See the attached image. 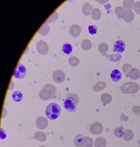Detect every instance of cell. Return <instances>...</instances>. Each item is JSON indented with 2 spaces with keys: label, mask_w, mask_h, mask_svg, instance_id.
<instances>
[{
  "label": "cell",
  "mask_w": 140,
  "mask_h": 147,
  "mask_svg": "<svg viewBox=\"0 0 140 147\" xmlns=\"http://www.w3.org/2000/svg\"><path fill=\"white\" fill-rule=\"evenodd\" d=\"M78 95L72 92H68L65 96L64 107L67 111L73 113L77 110V106L79 104Z\"/></svg>",
  "instance_id": "6da1fadb"
},
{
  "label": "cell",
  "mask_w": 140,
  "mask_h": 147,
  "mask_svg": "<svg viewBox=\"0 0 140 147\" xmlns=\"http://www.w3.org/2000/svg\"><path fill=\"white\" fill-rule=\"evenodd\" d=\"M45 113L47 117L50 120H55L60 116L61 108L57 104L52 102L47 106Z\"/></svg>",
  "instance_id": "7a4b0ae2"
},
{
  "label": "cell",
  "mask_w": 140,
  "mask_h": 147,
  "mask_svg": "<svg viewBox=\"0 0 140 147\" xmlns=\"http://www.w3.org/2000/svg\"><path fill=\"white\" fill-rule=\"evenodd\" d=\"M56 92L57 89L55 86L51 84H47L40 91L39 96L43 100H48L55 96Z\"/></svg>",
  "instance_id": "3957f363"
},
{
  "label": "cell",
  "mask_w": 140,
  "mask_h": 147,
  "mask_svg": "<svg viewBox=\"0 0 140 147\" xmlns=\"http://www.w3.org/2000/svg\"><path fill=\"white\" fill-rule=\"evenodd\" d=\"M139 89L140 87L137 83L133 82L125 83L120 87L121 92L124 94H135L138 92Z\"/></svg>",
  "instance_id": "277c9868"
},
{
  "label": "cell",
  "mask_w": 140,
  "mask_h": 147,
  "mask_svg": "<svg viewBox=\"0 0 140 147\" xmlns=\"http://www.w3.org/2000/svg\"><path fill=\"white\" fill-rule=\"evenodd\" d=\"M27 73V69L24 65L21 63L18 64L16 68L14 73L13 74V77L18 80H21L24 78Z\"/></svg>",
  "instance_id": "5b68a950"
},
{
  "label": "cell",
  "mask_w": 140,
  "mask_h": 147,
  "mask_svg": "<svg viewBox=\"0 0 140 147\" xmlns=\"http://www.w3.org/2000/svg\"><path fill=\"white\" fill-rule=\"evenodd\" d=\"M52 79L55 83L61 84L66 79V75L63 71L56 70L52 74Z\"/></svg>",
  "instance_id": "8992f818"
},
{
  "label": "cell",
  "mask_w": 140,
  "mask_h": 147,
  "mask_svg": "<svg viewBox=\"0 0 140 147\" xmlns=\"http://www.w3.org/2000/svg\"><path fill=\"white\" fill-rule=\"evenodd\" d=\"M103 125L101 123L98 122L92 123L89 128V130L90 132L95 135H100L103 131Z\"/></svg>",
  "instance_id": "52a82bcc"
},
{
  "label": "cell",
  "mask_w": 140,
  "mask_h": 147,
  "mask_svg": "<svg viewBox=\"0 0 140 147\" xmlns=\"http://www.w3.org/2000/svg\"><path fill=\"white\" fill-rule=\"evenodd\" d=\"M36 49L37 51L42 55H46L48 52V45L46 42L43 40H40L37 43Z\"/></svg>",
  "instance_id": "ba28073f"
},
{
  "label": "cell",
  "mask_w": 140,
  "mask_h": 147,
  "mask_svg": "<svg viewBox=\"0 0 140 147\" xmlns=\"http://www.w3.org/2000/svg\"><path fill=\"white\" fill-rule=\"evenodd\" d=\"M37 127L40 130H44L47 128L48 126V121L46 118L44 117H40L36 120Z\"/></svg>",
  "instance_id": "9c48e42d"
},
{
  "label": "cell",
  "mask_w": 140,
  "mask_h": 147,
  "mask_svg": "<svg viewBox=\"0 0 140 147\" xmlns=\"http://www.w3.org/2000/svg\"><path fill=\"white\" fill-rule=\"evenodd\" d=\"M125 43L122 40H118L116 42L114 47L113 51L118 53H121L125 51Z\"/></svg>",
  "instance_id": "30bf717a"
},
{
  "label": "cell",
  "mask_w": 140,
  "mask_h": 147,
  "mask_svg": "<svg viewBox=\"0 0 140 147\" xmlns=\"http://www.w3.org/2000/svg\"><path fill=\"white\" fill-rule=\"evenodd\" d=\"M82 29L81 26L78 24H73L69 28V32L72 36L73 37H77L81 33Z\"/></svg>",
  "instance_id": "8fae6325"
},
{
  "label": "cell",
  "mask_w": 140,
  "mask_h": 147,
  "mask_svg": "<svg viewBox=\"0 0 140 147\" xmlns=\"http://www.w3.org/2000/svg\"><path fill=\"white\" fill-rule=\"evenodd\" d=\"M110 77L114 82H118L122 78V74L118 69H114L110 74Z\"/></svg>",
  "instance_id": "7c38bea8"
},
{
  "label": "cell",
  "mask_w": 140,
  "mask_h": 147,
  "mask_svg": "<svg viewBox=\"0 0 140 147\" xmlns=\"http://www.w3.org/2000/svg\"><path fill=\"white\" fill-rule=\"evenodd\" d=\"M93 10V7L88 2H86L82 7V12L86 16L92 15Z\"/></svg>",
  "instance_id": "4fadbf2b"
},
{
  "label": "cell",
  "mask_w": 140,
  "mask_h": 147,
  "mask_svg": "<svg viewBox=\"0 0 140 147\" xmlns=\"http://www.w3.org/2000/svg\"><path fill=\"white\" fill-rule=\"evenodd\" d=\"M129 77L132 80H136L140 77V71L136 68L131 69L129 73Z\"/></svg>",
  "instance_id": "5bb4252c"
},
{
  "label": "cell",
  "mask_w": 140,
  "mask_h": 147,
  "mask_svg": "<svg viewBox=\"0 0 140 147\" xmlns=\"http://www.w3.org/2000/svg\"><path fill=\"white\" fill-rule=\"evenodd\" d=\"M107 144V140L104 137H99L94 141V146L96 147H106Z\"/></svg>",
  "instance_id": "9a60e30c"
},
{
  "label": "cell",
  "mask_w": 140,
  "mask_h": 147,
  "mask_svg": "<svg viewBox=\"0 0 140 147\" xmlns=\"http://www.w3.org/2000/svg\"><path fill=\"white\" fill-rule=\"evenodd\" d=\"M134 18V14L132 10H127L125 11V15L123 16V19L125 21L127 22H131L133 20Z\"/></svg>",
  "instance_id": "2e32d148"
},
{
  "label": "cell",
  "mask_w": 140,
  "mask_h": 147,
  "mask_svg": "<svg viewBox=\"0 0 140 147\" xmlns=\"http://www.w3.org/2000/svg\"><path fill=\"white\" fill-rule=\"evenodd\" d=\"M84 136L82 135L79 134L75 137L74 139V144L77 147H82L83 146V142Z\"/></svg>",
  "instance_id": "e0dca14e"
},
{
  "label": "cell",
  "mask_w": 140,
  "mask_h": 147,
  "mask_svg": "<svg viewBox=\"0 0 140 147\" xmlns=\"http://www.w3.org/2000/svg\"><path fill=\"white\" fill-rule=\"evenodd\" d=\"M13 100L16 102H19L23 100V95L21 92L16 91L13 92L12 95Z\"/></svg>",
  "instance_id": "ac0fdd59"
},
{
  "label": "cell",
  "mask_w": 140,
  "mask_h": 147,
  "mask_svg": "<svg viewBox=\"0 0 140 147\" xmlns=\"http://www.w3.org/2000/svg\"><path fill=\"white\" fill-rule=\"evenodd\" d=\"M134 137V133L130 129H125V134L123 137V140L126 141H130L132 140Z\"/></svg>",
  "instance_id": "d6986e66"
},
{
  "label": "cell",
  "mask_w": 140,
  "mask_h": 147,
  "mask_svg": "<svg viewBox=\"0 0 140 147\" xmlns=\"http://www.w3.org/2000/svg\"><path fill=\"white\" fill-rule=\"evenodd\" d=\"M106 83H104V82H99L94 86L92 89L94 92H100L101 90H104L106 87Z\"/></svg>",
  "instance_id": "ffe728a7"
},
{
  "label": "cell",
  "mask_w": 140,
  "mask_h": 147,
  "mask_svg": "<svg viewBox=\"0 0 140 147\" xmlns=\"http://www.w3.org/2000/svg\"><path fill=\"white\" fill-rule=\"evenodd\" d=\"M101 100L104 104H109L112 101V97L109 94H104L101 95Z\"/></svg>",
  "instance_id": "44dd1931"
},
{
  "label": "cell",
  "mask_w": 140,
  "mask_h": 147,
  "mask_svg": "<svg viewBox=\"0 0 140 147\" xmlns=\"http://www.w3.org/2000/svg\"><path fill=\"white\" fill-rule=\"evenodd\" d=\"M34 138L41 142H45L47 140V136L43 132L38 131L35 134Z\"/></svg>",
  "instance_id": "7402d4cb"
},
{
  "label": "cell",
  "mask_w": 140,
  "mask_h": 147,
  "mask_svg": "<svg viewBox=\"0 0 140 147\" xmlns=\"http://www.w3.org/2000/svg\"><path fill=\"white\" fill-rule=\"evenodd\" d=\"M114 134L116 138L121 139L123 137L125 134V129L122 127H118L114 130Z\"/></svg>",
  "instance_id": "603a6c76"
},
{
  "label": "cell",
  "mask_w": 140,
  "mask_h": 147,
  "mask_svg": "<svg viewBox=\"0 0 140 147\" xmlns=\"http://www.w3.org/2000/svg\"><path fill=\"white\" fill-rule=\"evenodd\" d=\"M135 4V2L133 0H125L123 2L124 9L127 10H132Z\"/></svg>",
  "instance_id": "cb8c5ba5"
},
{
  "label": "cell",
  "mask_w": 140,
  "mask_h": 147,
  "mask_svg": "<svg viewBox=\"0 0 140 147\" xmlns=\"http://www.w3.org/2000/svg\"><path fill=\"white\" fill-rule=\"evenodd\" d=\"M62 49L63 52L67 55H69L71 54L72 52H73V46L68 43H65V44L63 45V47H62Z\"/></svg>",
  "instance_id": "d4e9b609"
},
{
  "label": "cell",
  "mask_w": 140,
  "mask_h": 147,
  "mask_svg": "<svg viewBox=\"0 0 140 147\" xmlns=\"http://www.w3.org/2000/svg\"><path fill=\"white\" fill-rule=\"evenodd\" d=\"M81 46V48L84 51H88L92 49V42L89 40H82Z\"/></svg>",
  "instance_id": "484cf974"
},
{
  "label": "cell",
  "mask_w": 140,
  "mask_h": 147,
  "mask_svg": "<svg viewBox=\"0 0 140 147\" xmlns=\"http://www.w3.org/2000/svg\"><path fill=\"white\" fill-rule=\"evenodd\" d=\"M92 18L93 20L96 21L100 19L101 18V12L100 10L98 8L94 9L92 13Z\"/></svg>",
  "instance_id": "4316f807"
},
{
  "label": "cell",
  "mask_w": 140,
  "mask_h": 147,
  "mask_svg": "<svg viewBox=\"0 0 140 147\" xmlns=\"http://www.w3.org/2000/svg\"><path fill=\"white\" fill-rule=\"evenodd\" d=\"M94 145L93 139L89 137H85L83 142V147H92Z\"/></svg>",
  "instance_id": "83f0119b"
},
{
  "label": "cell",
  "mask_w": 140,
  "mask_h": 147,
  "mask_svg": "<svg viewBox=\"0 0 140 147\" xmlns=\"http://www.w3.org/2000/svg\"><path fill=\"white\" fill-rule=\"evenodd\" d=\"M98 50L100 52L104 54V53L107 52L108 51L109 46L106 43H100L98 46Z\"/></svg>",
  "instance_id": "f1b7e54d"
},
{
  "label": "cell",
  "mask_w": 140,
  "mask_h": 147,
  "mask_svg": "<svg viewBox=\"0 0 140 147\" xmlns=\"http://www.w3.org/2000/svg\"><path fill=\"white\" fill-rule=\"evenodd\" d=\"M69 63L70 65L73 67L77 66L80 63V61L78 58L75 56H71L69 58Z\"/></svg>",
  "instance_id": "f546056e"
},
{
  "label": "cell",
  "mask_w": 140,
  "mask_h": 147,
  "mask_svg": "<svg viewBox=\"0 0 140 147\" xmlns=\"http://www.w3.org/2000/svg\"><path fill=\"white\" fill-rule=\"evenodd\" d=\"M115 12H116V16L119 18H123L124 15H125V9H123L121 6L116 7L115 9Z\"/></svg>",
  "instance_id": "4dcf8cb0"
},
{
  "label": "cell",
  "mask_w": 140,
  "mask_h": 147,
  "mask_svg": "<svg viewBox=\"0 0 140 147\" xmlns=\"http://www.w3.org/2000/svg\"><path fill=\"white\" fill-rule=\"evenodd\" d=\"M107 58L108 59L110 60L111 61H120V59L122 58V56L120 54H112V55L108 56Z\"/></svg>",
  "instance_id": "1f68e13d"
},
{
  "label": "cell",
  "mask_w": 140,
  "mask_h": 147,
  "mask_svg": "<svg viewBox=\"0 0 140 147\" xmlns=\"http://www.w3.org/2000/svg\"><path fill=\"white\" fill-rule=\"evenodd\" d=\"M49 30H50V28H49V25H44L43 27L41 28V29L38 32V33L42 35H46L48 33Z\"/></svg>",
  "instance_id": "d6a6232c"
},
{
  "label": "cell",
  "mask_w": 140,
  "mask_h": 147,
  "mask_svg": "<svg viewBox=\"0 0 140 147\" xmlns=\"http://www.w3.org/2000/svg\"><path fill=\"white\" fill-rule=\"evenodd\" d=\"M132 67V66L129 64H125L123 67V71L125 73V76L129 77V71L131 70L130 68Z\"/></svg>",
  "instance_id": "836d02e7"
},
{
  "label": "cell",
  "mask_w": 140,
  "mask_h": 147,
  "mask_svg": "<svg viewBox=\"0 0 140 147\" xmlns=\"http://www.w3.org/2000/svg\"><path fill=\"white\" fill-rule=\"evenodd\" d=\"M88 31L91 35H94L97 32V27L96 25H90L88 27Z\"/></svg>",
  "instance_id": "e575fe53"
},
{
  "label": "cell",
  "mask_w": 140,
  "mask_h": 147,
  "mask_svg": "<svg viewBox=\"0 0 140 147\" xmlns=\"http://www.w3.org/2000/svg\"><path fill=\"white\" fill-rule=\"evenodd\" d=\"M134 9L138 14H140V2H137L134 5Z\"/></svg>",
  "instance_id": "d590c367"
},
{
  "label": "cell",
  "mask_w": 140,
  "mask_h": 147,
  "mask_svg": "<svg viewBox=\"0 0 140 147\" xmlns=\"http://www.w3.org/2000/svg\"><path fill=\"white\" fill-rule=\"evenodd\" d=\"M56 14H57V12H55V13H54V14L52 15V16H51L50 18H49L48 20V21L46 22V23H51V22H54V21H56V20L57 19V18H58V16H56V17H55V18H54V17L56 15Z\"/></svg>",
  "instance_id": "8d00e7d4"
},
{
  "label": "cell",
  "mask_w": 140,
  "mask_h": 147,
  "mask_svg": "<svg viewBox=\"0 0 140 147\" xmlns=\"http://www.w3.org/2000/svg\"><path fill=\"white\" fill-rule=\"evenodd\" d=\"M6 138V134L5 130L3 129H1V135H0V139L4 140Z\"/></svg>",
  "instance_id": "74e56055"
},
{
  "label": "cell",
  "mask_w": 140,
  "mask_h": 147,
  "mask_svg": "<svg viewBox=\"0 0 140 147\" xmlns=\"http://www.w3.org/2000/svg\"><path fill=\"white\" fill-rule=\"evenodd\" d=\"M40 147H45V146H40Z\"/></svg>",
  "instance_id": "f35d334b"
}]
</instances>
